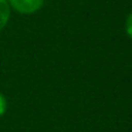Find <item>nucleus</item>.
I'll return each instance as SVG.
<instances>
[{
    "instance_id": "f257e3e1",
    "label": "nucleus",
    "mask_w": 132,
    "mask_h": 132,
    "mask_svg": "<svg viewBox=\"0 0 132 132\" xmlns=\"http://www.w3.org/2000/svg\"><path fill=\"white\" fill-rule=\"evenodd\" d=\"M10 9L20 14H34L43 7L44 0H7Z\"/></svg>"
},
{
    "instance_id": "f03ea898",
    "label": "nucleus",
    "mask_w": 132,
    "mask_h": 132,
    "mask_svg": "<svg viewBox=\"0 0 132 132\" xmlns=\"http://www.w3.org/2000/svg\"><path fill=\"white\" fill-rule=\"evenodd\" d=\"M10 13H12V9L9 6V2L7 0H0V31L9 23Z\"/></svg>"
},
{
    "instance_id": "7ed1b4c3",
    "label": "nucleus",
    "mask_w": 132,
    "mask_h": 132,
    "mask_svg": "<svg viewBox=\"0 0 132 132\" xmlns=\"http://www.w3.org/2000/svg\"><path fill=\"white\" fill-rule=\"evenodd\" d=\"M125 31L128 34V37L132 40V12L128 14L126 17V21H125Z\"/></svg>"
},
{
    "instance_id": "20e7f679",
    "label": "nucleus",
    "mask_w": 132,
    "mask_h": 132,
    "mask_svg": "<svg viewBox=\"0 0 132 132\" xmlns=\"http://www.w3.org/2000/svg\"><path fill=\"white\" fill-rule=\"evenodd\" d=\"M7 111V100L2 92H0V118L3 117Z\"/></svg>"
}]
</instances>
